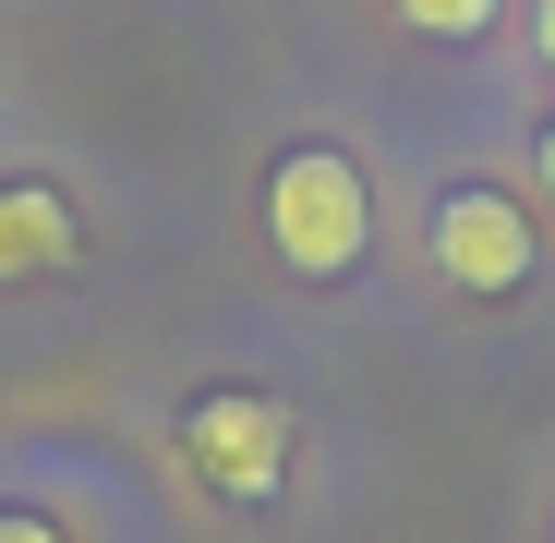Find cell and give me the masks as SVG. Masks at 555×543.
I'll return each mask as SVG.
<instances>
[{
  "mask_svg": "<svg viewBox=\"0 0 555 543\" xmlns=\"http://www.w3.org/2000/svg\"><path fill=\"white\" fill-rule=\"evenodd\" d=\"M266 242L291 279H350L362 242H375V194H362V169L338 145H291L266 169Z\"/></svg>",
  "mask_w": 555,
  "mask_h": 543,
  "instance_id": "cell-1",
  "label": "cell"
},
{
  "mask_svg": "<svg viewBox=\"0 0 555 543\" xmlns=\"http://www.w3.org/2000/svg\"><path fill=\"white\" fill-rule=\"evenodd\" d=\"M181 460H194L218 495H266L278 471H291V411H278V399H254V387L194 399V411H181Z\"/></svg>",
  "mask_w": 555,
  "mask_h": 543,
  "instance_id": "cell-2",
  "label": "cell"
},
{
  "mask_svg": "<svg viewBox=\"0 0 555 543\" xmlns=\"http://www.w3.org/2000/svg\"><path fill=\"white\" fill-rule=\"evenodd\" d=\"M435 279L447 290H472V302H507L519 279H531V218L507 206V194H447L435 206Z\"/></svg>",
  "mask_w": 555,
  "mask_h": 543,
  "instance_id": "cell-3",
  "label": "cell"
},
{
  "mask_svg": "<svg viewBox=\"0 0 555 543\" xmlns=\"http://www.w3.org/2000/svg\"><path fill=\"white\" fill-rule=\"evenodd\" d=\"M73 206L49 181H0V290H37V279H73Z\"/></svg>",
  "mask_w": 555,
  "mask_h": 543,
  "instance_id": "cell-4",
  "label": "cell"
},
{
  "mask_svg": "<svg viewBox=\"0 0 555 543\" xmlns=\"http://www.w3.org/2000/svg\"><path fill=\"white\" fill-rule=\"evenodd\" d=\"M399 25H423V37H483L495 0H399Z\"/></svg>",
  "mask_w": 555,
  "mask_h": 543,
  "instance_id": "cell-5",
  "label": "cell"
},
{
  "mask_svg": "<svg viewBox=\"0 0 555 543\" xmlns=\"http://www.w3.org/2000/svg\"><path fill=\"white\" fill-rule=\"evenodd\" d=\"M0 543H61V531H49L37 507H0Z\"/></svg>",
  "mask_w": 555,
  "mask_h": 543,
  "instance_id": "cell-6",
  "label": "cell"
},
{
  "mask_svg": "<svg viewBox=\"0 0 555 543\" xmlns=\"http://www.w3.org/2000/svg\"><path fill=\"white\" fill-rule=\"evenodd\" d=\"M531 49H543V73H555V0H543V13H531Z\"/></svg>",
  "mask_w": 555,
  "mask_h": 543,
  "instance_id": "cell-7",
  "label": "cell"
},
{
  "mask_svg": "<svg viewBox=\"0 0 555 543\" xmlns=\"http://www.w3.org/2000/svg\"><path fill=\"white\" fill-rule=\"evenodd\" d=\"M543 194H555V121H543Z\"/></svg>",
  "mask_w": 555,
  "mask_h": 543,
  "instance_id": "cell-8",
  "label": "cell"
}]
</instances>
